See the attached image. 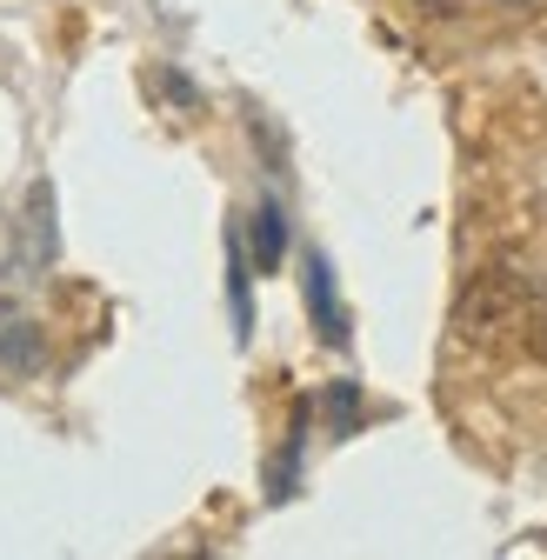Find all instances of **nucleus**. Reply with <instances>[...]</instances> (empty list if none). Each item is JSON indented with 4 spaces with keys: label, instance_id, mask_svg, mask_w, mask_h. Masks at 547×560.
I'll return each mask as SVG.
<instances>
[{
    "label": "nucleus",
    "instance_id": "nucleus-10",
    "mask_svg": "<svg viewBox=\"0 0 547 560\" xmlns=\"http://www.w3.org/2000/svg\"><path fill=\"white\" fill-rule=\"evenodd\" d=\"M161 88H167V94H174V101H181V107H200V94H194V88H187V81H181V74H161Z\"/></svg>",
    "mask_w": 547,
    "mask_h": 560
},
{
    "label": "nucleus",
    "instance_id": "nucleus-5",
    "mask_svg": "<svg viewBox=\"0 0 547 560\" xmlns=\"http://www.w3.org/2000/svg\"><path fill=\"white\" fill-rule=\"evenodd\" d=\"M307 420H314V400H301L294 407V428H288V441H281V454L267 460V501L281 508L294 487H301V454H307Z\"/></svg>",
    "mask_w": 547,
    "mask_h": 560
},
{
    "label": "nucleus",
    "instance_id": "nucleus-1",
    "mask_svg": "<svg viewBox=\"0 0 547 560\" xmlns=\"http://www.w3.org/2000/svg\"><path fill=\"white\" fill-rule=\"evenodd\" d=\"M527 314H534V288H527V273H514V267H488L461 294V334L467 340H494L501 327H527Z\"/></svg>",
    "mask_w": 547,
    "mask_h": 560
},
{
    "label": "nucleus",
    "instance_id": "nucleus-4",
    "mask_svg": "<svg viewBox=\"0 0 547 560\" xmlns=\"http://www.w3.org/2000/svg\"><path fill=\"white\" fill-rule=\"evenodd\" d=\"M247 260H254V273H274L288 260V214H281V200H260L254 214H247Z\"/></svg>",
    "mask_w": 547,
    "mask_h": 560
},
{
    "label": "nucleus",
    "instance_id": "nucleus-11",
    "mask_svg": "<svg viewBox=\"0 0 547 560\" xmlns=\"http://www.w3.org/2000/svg\"><path fill=\"white\" fill-rule=\"evenodd\" d=\"M415 8H428V14H454V0H415Z\"/></svg>",
    "mask_w": 547,
    "mask_h": 560
},
{
    "label": "nucleus",
    "instance_id": "nucleus-9",
    "mask_svg": "<svg viewBox=\"0 0 547 560\" xmlns=\"http://www.w3.org/2000/svg\"><path fill=\"white\" fill-rule=\"evenodd\" d=\"M527 354L547 361V301H534V314H527Z\"/></svg>",
    "mask_w": 547,
    "mask_h": 560
},
{
    "label": "nucleus",
    "instance_id": "nucleus-6",
    "mask_svg": "<svg viewBox=\"0 0 547 560\" xmlns=\"http://www.w3.org/2000/svg\"><path fill=\"white\" fill-rule=\"evenodd\" d=\"M228 307H234V340H247L254 334V260H247L241 228H228Z\"/></svg>",
    "mask_w": 547,
    "mask_h": 560
},
{
    "label": "nucleus",
    "instance_id": "nucleus-7",
    "mask_svg": "<svg viewBox=\"0 0 547 560\" xmlns=\"http://www.w3.org/2000/svg\"><path fill=\"white\" fill-rule=\"evenodd\" d=\"M314 407L327 413V428H334V434H354V428H361V387H354V381H334Z\"/></svg>",
    "mask_w": 547,
    "mask_h": 560
},
{
    "label": "nucleus",
    "instance_id": "nucleus-2",
    "mask_svg": "<svg viewBox=\"0 0 547 560\" xmlns=\"http://www.w3.org/2000/svg\"><path fill=\"white\" fill-rule=\"evenodd\" d=\"M301 294H307V320H314V334L327 340V347H348V307H340V288H334V260L321 254V247H307L301 254Z\"/></svg>",
    "mask_w": 547,
    "mask_h": 560
},
{
    "label": "nucleus",
    "instance_id": "nucleus-3",
    "mask_svg": "<svg viewBox=\"0 0 547 560\" xmlns=\"http://www.w3.org/2000/svg\"><path fill=\"white\" fill-rule=\"evenodd\" d=\"M60 254V228H54V187L34 180L27 214H21V267H47Z\"/></svg>",
    "mask_w": 547,
    "mask_h": 560
},
{
    "label": "nucleus",
    "instance_id": "nucleus-8",
    "mask_svg": "<svg viewBox=\"0 0 547 560\" xmlns=\"http://www.w3.org/2000/svg\"><path fill=\"white\" fill-rule=\"evenodd\" d=\"M0 361H8L14 374L21 368H40V334L27 320H8V340H0Z\"/></svg>",
    "mask_w": 547,
    "mask_h": 560
},
{
    "label": "nucleus",
    "instance_id": "nucleus-12",
    "mask_svg": "<svg viewBox=\"0 0 547 560\" xmlns=\"http://www.w3.org/2000/svg\"><path fill=\"white\" fill-rule=\"evenodd\" d=\"M521 8H534V0H521Z\"/></svg>",
    "mask_w": 547,
    "mask_h": 560
}]
</instances>
